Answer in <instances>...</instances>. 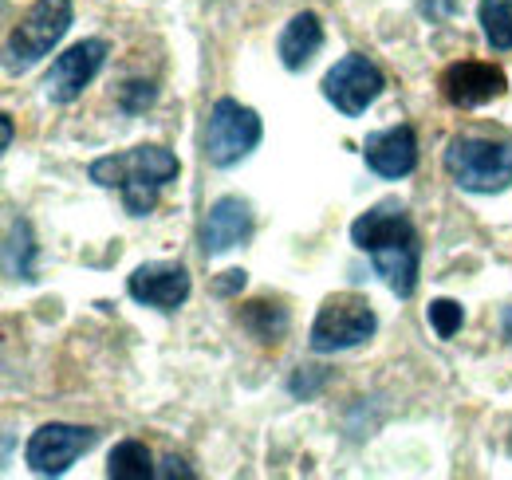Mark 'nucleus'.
I'll use <instances>...</instances> for the list:
<instances>
[{"instance_id":"f257e3e1","label":"nucleus","mask_w":512,"mask_h":480,"mask_svg":"<svg viewBox=\"0 0 512 480\" xmlns=\"http://www.w3.org/2000/svg\"><path fill=\"white\" fill-rule=\"evenodd\" d=\"M351 244L371 256L375 276L390 288V296L410 300L422 276V233L410 221V209L398 197H386L351 221Z\"/></svg>"},{"instance_id":"f03ea898","label":"nucleus","mask_w":512,"mask_h":480,"mask_svg":"<svg viewBox=\"0 0 512 480\" xmlns=\"http://www.w3.org/2000/svg\"><path fill=\"white\" fill-rule=\"evenodd\" d=\"M178 174H182L178 154L158 142L130 146L123 154H107L87 166V178L99 189H119L130 217H150L158 209V197L166 193V185L178 181Z\"/></svg>"},{"instance_id":"7ed1b4c3","label":"nucleus","mask_w":512,"mask_h":480,"mask_svg":"<svg viewBox=\"0 0 512 480\" xmlns=\"http://www.w3.org/2000/svg\"><path fill=\"white\" fill-rule=\"evenodd\" d=\"M446 178L477 197L509 193L512 189V142L481 138V134H453L442 150Z\"/></svg>"},{"instance_id":"20e7f679","label":"nucleus","mask_w":512,"mask_h":480,"mask_svg":"<svg viewBox=\"0 0 512 480\" xmlns=\"http://www.w3.org/2000/svg\"><path fill=\"white\" fill-rule=\"evenodd\" d=\"M71 24H75V4L71 0H32L28 12L20 16V24L8 32L4 71L8 75L32 71L44 56H52L64 44Z\"/></svg>"},{"instance_id":"39448f33","label":"nucleus","mask_w":512,"mask_h":480,"mask_svg":"<svg viewBox=\"0 0 512 480\" xmlns=\"http://www.w3.org/2000/svg\"><path fill=\"white\" fill-rule=\"evenodd\" d=\"M264 138V122L253 107H245L233 95H221L209 115H205V130H201V158L213 170H233L241 166Z\"/></svg>"},{"instance_id":"423d86ee","label":"nucleus","mask_w":512,"mask_h":480,"mask_svg":"<svg viewBox=\"0 0 512 480\" xmlns=\"http://www.w3.org/2000/svg\"><path fill=\"white\" fill-rule=\"evenodd\" d=\"M375 331H379V315H375L367 296L335 292L320 303V311L312 319L308 347H312V355H343V351L371 343Z\"/></svg>"},{"instance_id":"0eeeda50","label":"nucleus","mask_w":512,"mask_h":480,"mask_svg":"<svg viewBox=\"0 0 512 480\" xmlns=\"http://www.w3.org/2000/svg\"><path fill=\"white\" fill-rule=\"evenodd\" d=\"M320 91L339 115L359 119V115H367V111L379 103V95L386 91V75L371 56H363V52H347L343 60H335L331 67H327Z\"/></svg>"},{"instance_id":"6e6552de","label":"nucleus","mask_w":512,"mask_h":480,"mask_svg":"<svg viewBox=\"0 0 512 480\" xmlns=\"http://www.w3.org/2000/svg\"><path fill=\"white\" fill-rule=\"evenodd\" d=\"M99 445L95 425H71V421H48L40 425L24 445V465L36 477H64L67 469Z\"/></svg>"},{"instance_id":"1a4fd4ad","label":"nucleus","mask_w":512,"mask_h":480,"mask_svg":"<svg viewBox=\"0 0 512 480\" xmlns=\"http://www.w3.org/2000/svg\"><path fill=\"white\" fill-rule=\"evenodd\" d=\"M107 56H111V44L103 36H87V40L71 44L44 71V99L56 103V107H71L75 99H83V91L107 67Z\"/></svg>"},{"instance_id":"9d476101","label":"nucleus","mask_w":512,"mask_h":480,"mask_svg":"<svg viewBox=\"0 0 512 480\" xmlns=\"http://www.w3.org/2000/svg\"><path fill=\"white\" fill-rule=\"evenodd\" d=\"M509 91V75L505 67L485 60H457L442 67L438 75V95L453 111H477L489 107L493 99H501Z\"/></svg>"},{"instance_id":"9b49d317","label":"nucleus","mask_w":512,"mask_h":480,"mask_svg":"<svg viewBox=\"0 0 512 480\" xmlns=\"http://www.w3.org/2000/svg\"><path fill=\"white\" fill-rule=\"evenodd\" d=\"M127 296L142 307L174 315L193 296V276L178 260H150V264H138L127 276Z\"/></svg>"},{"instance_id":"f8f14e48","label":"nucleus","mask_w":512,"mask_h":480,"mask_svg":"<svg viewBox=\"0 0 512 480\" xmlns=\"http://www.w3.org/2000/svg\"><path fill=\"white\" fill-rule=\"evenodd\" d=\"M253 229H256L253 205L241 193H225V197H217L205 209L197 244H201L205 256H225L229 248H237V244H245V240L253 237Z\"/></svg>"},{"instance_id":"ddd939ff","label":"nucleus","mask_w":512,"mask_h":480,"mask_svg":"<svg viewBox=\"0 0 512 480\" xmlns=\"http://www.w3.org/2000/svg\"><path fill=\"white\" fill-rule=\"evenodd\" d=\"M363 162L375 178L402 181L418 170V130L410 122L371 130L363 138Z\"/></svg>"},{"instance_id":"4468645a","label":"nucleus","mask_w":512,"mask_h":480,"mask_svg":"<svg viewBox=\"0 0 512 480\" xmlns=\"http://www.w3.org/2000/svg\"><path fill=\"white\" fill-rule=\"evenodd\" d=\"M323 52V20L316 12H296L288 24H284V32H280V40H276V56H280V67L284 71H304L308 63L316 60Z\"/></svg>"},{"instance_id":"2eb2a0df","label":"nucleus","mask_w":512,"mask_h":480,"mask_svg":"<svg viewBox=\"0 0 512 480\" xmlns=\"http://www.w3.org/2000/svg\"><path fill=\"white\" fill-rule=\"evenodd\" d=\"M36 237H32V225L12 213L8 217V229H4V276L16 280V284H36L40 280V268H36Z\"/></svg>"},{"instance_id":"dca6fc26","label":"nucleus","mask_w":512,"mask_h":480,"mask_svg":"<svg viewBox=\"0 0 512 480\" xmlns=\"http://www.w3.org/2000/svg\"><path fill=\"white\" fill-rule=\"evenodd\" d=\"M237 323H241V331L256 339L260 347H276V343H284V335H288V327H292V315H288V307L276 300H249L241 303V311H237Z\"/></svg>"},{"instance_id":"f3484780","label":"nucleus","mask_w":512,"mask_h":480,"mask_svg":"<svg viewBox=\"0 0 512 480\" xmlns=\"http://www.w3.org/2000/svg\"><path fill=\"white\" fill-rule=\"evenodd\" d=\"M107 477L111 480H150L158 477V469H154V453H150V445L146 441H119L115 449H111V457H107Z\"/></svg>"},{"instance_id":"a211bd4d","label":"nucleus","mask_w":512,"mask_h":480,"mask_svg":"<svg viewBox=\"0 0 512 480\" xmlns=\"http://www.w3.org/2000/svg\"><path fill=\"white\" fill-rule=\"evenodd\" d=\"M477 24L493 52H512V0H481Z\"/></svg>"},{"instance_id":"6ab92c4d","label":"nucleus","mask_w":512,"mask_h":480,"mask_svg":"<svg viewBox=\"0 0 512 480\" xmlns=\"http://www.w3.org/2000/svg\"><path fill=\"white\" fill-rule=\"evenodd\" d=\"M426 323L434 327L438 339H453L465 327V307L457 300H430L426 307Z\"/></svg>"},{"instance_id":"aec40b11","label":"nucleus","mask_w":512,"mask_h":480,"mask_svg":"<svg viewBox=\"0 0 512 480\" xmlns=\"http://www.w3.org/2000/svg\"><path fill=\"white\" fill-rule=\"evenodd\" d=\"M158 103V87L150 79H127L119 87V111L123 115H146Z\"/></svg>"},{"instance_id":"412c9836","label":"nucleus","mask_w":512,"mask_h":480,"mask_svg":"<svg viewBox=\"0 0 512 480\" xmlns=\"http://www.w3.org/2000/svg\"><path fill=\"white\" fill-rule=\"evenodd\" d=\"M323 382H327V370H323V366H300V370L288 378V394H292V398H316Z\"/></svg>"},{"instance_id":"4be33fe9","label":"nucleus","mask_w":512,"mask_h":480,"mask_svg":"<svg viewBox=\"0 0 512 480\" xmlns=\"http://www.w3.org/2000/svg\"><path fill=\"white\" fill-rule=\"evenodd\" d=\"M245 284H249V272H245V268H229V272H221V280L213 284V296H221V300L241 296V292H245Z\"/></svg>"},{"instance_id":"5701e85b","label":"nucleus","mask_w":512,"mask_h":480,"mask_svg":"<svg viewBox=\"0 0 512 480\" xmlns=\"http://www.w3.org/2000/svg\"><path fill=\"white\" fill-rule=\"evenodd\" d=\"M457 8H461V0H418V12H422L430 24L457 16Z\"/></svg>"},{"instance_id":"b1692460","label":"nucleus","mask_w":512,"mask_h":480,"mask_svg":"<svg viewBox=\"0 0 512 480\" xmlns=\"http://www.w3.org/2000/svg\"><path fill=\"white\" fill-rule=\"evenodd\" d=\"M158 477H182V480H193L197 477V473H193L190 465H186V461H182V457H174V453H170V457H166V461H162V469H158Z\"/></svg>"},{"instance_id":"393cba45","label":"nucleus","mask_w":512,"mask_h":480,"mask_svg":"<svg viewBox=\"0 0 512 480\" xmlns=\"http://www.w3.org/2000/svg\"><path fill=\"white\" fill-rule=\"evenodd\" d=\"M0 122H4V150H12V142H16V126H12V115L4 111V115H0Z\"/></svg>"},{"instance_id":"a878e982","label":"nucleus","mask_w":512,"mask_h":480,"mask_svg":"<svg viewBox=\"0 0 512 480\" xmlns=\"http://www.w3.org/2000/svg\"><path fill=\"white\" fill-rule=\"evenodd\" d=\"M501 335H505V343L512 347V307L501 311Z\"/></svg>"},{"instance_id":"bb28decb","label":"nucleus","mask_w":512,"mask_h":480,"mask_svg":"<svg viewBox=\"0 0 512 480\" xmlns=\"http://www.w3.org/2000/svg\"><path fill=\"white\" fill-rule=\"evenodd\" d=\"M509 457H512V429H509Z\"/></svg>"}]
</instances>
